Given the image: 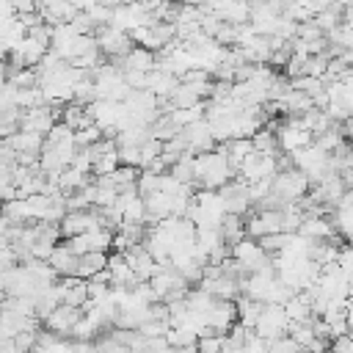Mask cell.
Instances as JSON below:
<instances>
[{
  "instance_id": "3",
  "label": "cell",
  "mask_w": 353,
  "mask_h": 353,
  "mask_svg": "<svg viewBox=\"0 0 353 353\" xmlns=\"http://www.w3.org/2000/svg\"><path fill=\"white\" fill-rule=\"evenodd\" d=\"M55 290H58V301H61L63 306H74V309H83V306H85V301H88V292H85V281H80V279H74V276H66V279H61V281L55 284Z\"/></svg>"
},
{
  "instance_id": "1",
  "label": "cell",
  "mask_w": 353,
  "mask_h": 353,
  "mask_svg": "<svg viewBox=\"0 0 353 353\" xmlns=\"http://www.w3.org/2000/svg\"><path fill=\"white\" fill-rule=\"evenodd\" d=\"M251 331H254V334H256L259 339H265V342H273V339H279V336H284V334H287V317H284V312H281V306H273V303H265Z\"/></svg>"
},
{
  "instance_id": "10",
  "label": "cell",
  "mask_w": 353,
  "mask_h": 353,
  "mask_svg": "<svg viewBox=\"0 0 353 353\" xmlns=\"http://www.w3.org/2000/svg\"><path fill=\"white\" fill-rule=\"evenodd\" d=\"M138 152H141V168H146L152 160H157V157H160L163 143H160V141H154V138H146V141L138 146Z\"/></svg>"
},
{
  "instance_id": "5",
  "label": "cell",
  "mask_w": 353,
  "mask_h": 353,
  "mask_svg": "<svg viewBox=\"0 0 353 353\" xmlns=\"http://www.w3.org/2000/svg\"><path fill=\"white\" fill-rule=\"evenodd\" d=\"M47 265L52 268V273H55V276H63V279H66V276H74L77 256H74V254H69V251H66V245L61 243V245H55V248H52V254L47 256Z\"/></svg>"
},
{
  "instance_id": "11",
  "label": "cell",
  "mask_w": 353,
  "mask_h": 353,
  "mask_svg": "<svg viewBox=\"0 0 353 353\" xmlns=\"http://www.w3.org/2000/svg\"><path fill=\"white\" fill-rule=\"evenodd\" d=\"M157 182H160V176H154L152 171H138L135 193L143 199V196H149V193H154V190H157Z\"/></svg>"
},
{
  "instance_id": "9",
  "label": "cell",
  "mask_w": 353,
  "mask_h": 353,
  "mask_svg": "<svg viewBox=\"0 0 353 353\" xmlns=\"http://www.w3.org/2000/svg\"><path fill=\"white\" fill-rule=\"evenodd\" d=\"M168 174H171L179 185H190V182H193V157H190V154H182V157L168 168Z\"/></svg>"
},
{
  "instance_id": "8",
  "label": "cell",
  "mask_w": 353,
  "mask_h": 353,
  "mask_svg": "<svg viewBox=\"0 0 353 353\" xmlns=\"http://www.w3.org/2000/svg\"><path fill=\"white\" fill-rule=\"evenodd\" d=\"M287 85H290V91H301V94H306L309 99H314V97L325 88V83H323V80H317V77H306V74H303V77L290 80Z\"/></svg>"
},
{
  "instance_id": "13",
  "label": "cell",
  "mask_w": 353,
  "mask_h": 353,
  "mask_svg": "<svg viewBox=\"0 0 353 353\" xmlns=\"http://www.w3.org/2000/svg\"><path fill=\"white\" fill-rule=\"evenodd\" d=\"M328 353H353L350 336H347V334H345V336H334V339L328 342Z\"/></svg>"
},
{
  "instance_id": "4",
  "label": "cell",
  "mask_w": 353,
  "mask_h": 353,
  "mask_svg": "<svg viewBox=\"0 0 353 353\" xmlns=\"http://www.w3.org/2000/svg\"><path fill=\"white\" fill-rule=\"evenodd\" d=\"M105 265H108V254H102V251H88V254L77 256V265H74V279L88 281L91 276H97L99 270H105Z\"/></svg>"
},
{
  "instance_id": "7",
  "label": "cell",
  "mask_w": 353,
  "mask_h": 353,
  "mask_svg": "<svg viewBox=\"0 0 353 353\" xmlns=\"http://www.w3.org/2000/svg\"><path fill=\"white\" fill-rule=\"evenodd\" d=\"M262 306L265 303H256V301H251V298H245V295H240L237 301H234V309H237V323L243 325V328H254V323H256V317H259V312H262Z\"/></svg>"
},
{
  "instance_id": "12",
  "label": "cell",
  "mask_w": 353,
  "mask_h": 353,
  "mask_svg": "<svg viewBox=\"0 0 353 353\" xmlns=\"http://www.w3.org/2000/svg\"><path fill=\"white\" fill-rule=\"evenodd\" d=\"M301 347L284 334V336H279V339H273V342H268V353H298Z\"/></svg>"
},
{
  "instance_id": "2",
  "label": "cell",
  "mask_w": 353,
  "mask_h": 353,
  "mask_svg": "<svg viewBox=\"0 0 353 353\" xmlns=\"http://www.w3.org/2000/svg\"><path fill=\"white\" fill-rule=\"evenodd\" d=\"M83 317V309H74V306H55L52 309V314L44 320L47 323V331L50 334H55L58 339H66L69 334H72V328L77 325V320Z\"/></svg>"
},
{
  "instance_id": "6",
  "label": "cell",
  "mask_w": 353,
  "mask_h": 353,
  "mask_svg": "<svg viewBox=\"0 0 353 353\" xmlns=\"http://www.w3.org/2000/svg\"><path fill=\"white\" fill-rule=\"evenodd\" d=\"M152 72L154 69V52H149V50H143V47H132L130 52H127V58H124V72Z\"/></svg>"
}]
</instances>
